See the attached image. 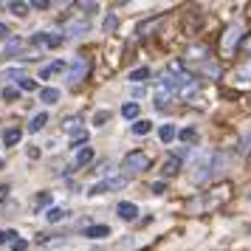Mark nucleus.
<instances>
[{
  "mask_svg": "<svg viewBox=\"0 0 251 251\" xmlns=\"http://www.w3.org/2000/svg\"><path fill=\"white\" fill-rule=\"evenodd\" d=\"M223 164V155L220 152H212V155H206L201 164H198V170H195V181H206V178H212L215 170Z\"/></svg>",
  "mask_w": 251,
  "mask_h": 251,
  "instance_id": "obj_1",
  "label": "nucleus"
},
{
  "mask_svg": "<svg viewBox=\"0 0 251 251\" xmlns=\"http://www.w3.org/2000/svg\"><path fill=\"white\" fill-rule=\"evenodd\" d=\"M122 167H125L127 172H141L150 167V155L147 152H141V150H133V152H127L125 161H122Z\"/></svg>",
  "mask_w": 251,
  "mask_h": 251,
  "instance_id": "obj_2",
  "label": "nucleus"
},
{
  "mask_svg": "<svg viewBox=\"0 0 251 251\" xmlns=\"http://www.w3.org/2000/svg\"><path fill=\"white\" fill-rule=\"evenodd\" d=\"M127 178H122V175H116V178H104V181L93 183L91 186V195H104V192H116V189H125Z\"/></svg>",
  "mask_w": 251,
  "mask_h": 251,
  "instance_id": "obj_3",
  "label": "nucleus"
},
{
  "mask_svg": "<svg viewBox=\"0 0 251 251\" xmlns=\"http://www.w3.org/2000/svg\"><path fill=\"white\" fill-rule=\"evenodd\" d=\"M88 71H91L88 57H76V59H74V65H71V71H68V82H79Z\"/></svg>",
  "mask_w": 251,
  "mask_h": 251,
  "instance_id": "obj_4",
  "label": "nucleus"
},
{
  "mask_svg": "<svg viewBox=\"0 0 251 251\" xmlns=\"http://www.w3.org/2000/svg\"><path fill=\"white\" fill-rule=\"evenodd\" d=\"M116 212H119V217H122V220H136V217H138V206L122 201V203L116 206Z\"/></svg>",
  "mask_w": 251,
  "mask_h": 251,
  "instance_id": "obj_5",
  "label": "nucleus"
},
{
  "mask_svg": "<svg viewBox=\"0 0 251 251\" xmlns=\"http://www.w3.org/2000/svg\"><path fill=\"white\" fill-rule=\"evenodd\" d=\"M82 144H88V130L71 127V147H82Z\"/></svg>",
  "mask_w": 251,
  "mask_h": 251,
  "instance_id": "obj_6",
  "label": "nucleus"
},
{
  "mask_svg": "<svg viewBox=\"0 0 251 251\" xmlns=\"http://www.w3.org/2000/svg\"><path fill=\"white\" fill-rule=\"evenodd\" d=\"M20 138H23V130L9 127V130L3 133V144H6V147H14V144H20Z\"/></svg>",
  "mask_w": 251,
  "mask_h": 251,
  "instance_id": "obj_7",
  "label": "nucleus"
},
{
  "mask_svg": "<svg viewBox=\"0 0 251 251\" xmlns=\"http://www.w3.org/2000/svg\"><path fill=\"white\" fill-rule=\"evenodd\" d=\"M85 237H91V240L110 237V228H107V226H88V228H85Z\"/></svg>",
  "mask_w": 251,
  "mask_h": 251,
  "instance_id": "obj_8",
  "label": "nucleus"
},
{
  "mask_svg": "<svg viewBox=\"0 0 251 251\" xmlns=\"http://www.w3.org/2000/svg\"><path fill=\"white\" fill-rule=\"evenodd\" d=\"M178 170H181V158H170V161H164L161 175H164V178H172V175H178Z\"/></svg>",
  "mask_w": 251,
  "mask_h": 251,
  "instance_id": "obj_9",
  "label": "nucleus"
},
{
  "mask_svg": "<svg viewBox=\"0 0 251 251\" xmlns=\"http://www.w3.org/2000/svg\"><path fill=\"white\" fill-rule=\"evenodd\" d=\"M68 217V209H59V206H54V209H48L46 220L48 223H59V220H65Z\"/></svg>",
  "mask_w": 251,
  "mask_h": 251,
  "instance_id": "obj_10",
  "label": "nucleus"
},
{
  "mask_svg": "<svg viewBox=\"0 0 251 251\" xmlns=\"http://www.w3.org/2000/svg\"><path fill=\"white\" fill-rule=\"evenodd\" d=\"M62 68H65V62H62V59H57V62H51V65H46V68L40 71V79H48L51 74H57V71H62Z\"/></svg>",
  "mask_w": 251,
  "mask_h": 251,
  "instance_id": "obj_11",
  "label": "nucleus"
},
{
  "mask_svg": "<svg viewBox=\"0 0 251 251\" xmlns=\"http://www.w3.org/2000/svg\"><path fill=\"white\" fill-rule=\"evenodd\" d=\"M46 125H48V113H37L34 119H31V125H28V130H31V133H37V130H43Z\"/></svg>",
  "mask_w": 251,
  "mask_h": 251,
  "instance_id": "obj_12",
  "label": "nucleus"
},
{
  "mask_svg": "<svg viewBox=\"0 0 251 251\" xmlns=\"http://www.w3.org/2000/svg\"><path fill=\"white\" fill-rule=\"evenodd\" d=\"M122 116H125L127 122H130V119H138V104L136 102H125L122 104Z\"/></svg>",
  "mask_w": 251,
  "mask_h": 251,
  "instance_id": "obj_13",
  "label": "nucleus"
},
{
  "mask_svg": "<svg viewBox=\"0 0 251 251\" xmlns=\"http://www.w3.org/2000/svg\"><path fill=\"white\" fill-rule=\"evenodd\" d=\"M150 130H152V122H147V119H138L136 125H133V133L136 136H147Z\"/></svg>",
  "mask_w": 251,
  "mask_h": 251,
  "instance_id": "obj_14",
  "label": "nucleus"
},
{
  "mask_svg": "<svg viewBox=\"0 0 251 251\" xmlns=\"http://www.w3.org/2000/svg\"><path fill=\"white\" fill-rule=\"evenodd\" d=\"M175 136L181 138L183 144H192L195 138H198V130H195V127H183L181 133H175Z\"/></svg>",
  "mask_w": 251,
  "mask_h": 251,
  "instance_id": "obj_15",
  "label": "nucleus"
},
{
  "mask_svg": "<svg viewBox=\"0 0 251 251\" xmlns=\"http://www.w3.org/2000/svg\"><path fill=\"white\" fill-rule=\"evenodd\" d=\"M40 99L48 102V104H54L59 99V91H57V88H43V91H40Z\"/></svg>",
  "mask_w": 251,
  "mask_h": 251,
  "instance_id": "obj_16",
  "label": "nucleus"
},
{
  "mask_svg": "<svg viewBox=\"0 0 251 251\" xmlns=\"http://www.w3.org/2000/svg\"><path fill=\"white\" fill-rule=\"evenodd\" d=\"M158 138L164 141V144H170L172 138H175V127H172V125H161V130H158Z\"/></svg>",
  "mask_w": 251,
  "mask_h": 251,
  "instance_id": "obj_17",
  "label": "nucleus"
},
{
  "mask_svg": "<svg viewBox=\"0 0 251 251\" xmlns=\"http://www.w3.org/2000/svg\"><path fill=\"white\" fill-rule=\"evenodd\" d=\"M91 161H93V147H82L79 155H76V164L85 167V164H91Z\"/></svg>",
  "mask_w": 251,
  "mask_h": 251,
  "instance_id": "obj_18",
  "label": "nucleus"
},
{
  "mask_svg": "<svg viewBox=\"0 0 251 251\" xmlns=\"http://www.w3.org/2000/svg\"><path fill=\"white\" fill-rule=\"evenodd\" d=\"M65 31H68V34H85V31H88V20H79V23H68V25H65Z\"/></svg>",
  "mask_w": 251,
  "mask_h": 251,
  "instance_id": "obj_19",
  "label": "nucleus"
},
{
  "mask_svg": "<svg viewBox=\"0 0 251 251\" xmlns=\"http://www.w3.org/2000/svg\"><path fill=\"white\" fill-rule=\"evenodd\" d=\"M144 79H150V68H136V71H130V82H144Z\"/></svg>",
  "mask_w": 251,
  "mask_h": 251,
  "instance_id": "obj_20",
  "label": "nucleus"
},
{
  "mask_svg": "<svg viewBox=\"0 0 251 251\" xmlns=\"http://www.w3.org/2000/svg\"><path fill=\"white\" fill-rule=\"evenodd\" d=\"M6 9L12 14H17V17H25V14H28V6H25V3H6Z\"/></svg>",
  "mask_w": 251,
  "mask_h": 251,
  "instance_id": "obj_21",
  "label": "nucleus"
},
{
  "mask_svg": "<svg viewBox=\"0 0 251 251\" xmlns=\"http://www.w3.org/2000/svg\"><path fill=\"white\" fill-rule=\"evenodd\" d=\"M62 43H65V34H48V40H46L48 48H59Z\"/></svg>",
  "mask_w": 251,
  "mask_h": 251,
  "instance_id": "obj_22",
  "label": "nucleus"
},
{
  "mask_svg": "<svg viewBox=\"0 0 251 251\" xmlns=\"http://www.w3.org/2000/svg\"><path fill=\"white\" fill-rule=\"evenodd\" d=\"M20 46H23V43H20V37H17V40H9V43H6V51H3V57H9V54H14V51H17Z\"/></svg>",
  "mask_w": 251,
  "mask_h": 251,
  "instance_id": "obj_23",
  "label": "nucleus"
},
{
  "mask_svg": "<svg viewBox=\"0 0 251 251\" xmlns=\"http://www.w3.org/2000/svg\"><path fill=\"white\" fill-rule=\"evenodd\" d=\"M51 203V192H40L37 195V209H46Z\"/></svg>",
  "mask_w": 251,
  "mask_h": 251,
  "instance_id": "obj_24",
  "label": "nucleus"
},
{
  "mask_svg": "<svg viewBox=\"0 0 251 251\" xmlns=\"http://www.w3.org/2000/svg\"><path fill=\"white\" fill-rule=\"evenodd\" d=\"M17 85H20V91H34V88H37V82H34V79H28V76H23V79L17 82Z\"/></svg>",
  "mask_w": 251,
  "mask_h": 251,
  "instance_id": "obj_25",
  "label": "nucleus"
},
{
  "mask_svg": "<svg viewBox=\"0 0 251 251\" xmlns=\"http://www.w3.org/2000/svg\"><path fill=\"white\" fill-rule=\"evenodd\" d=\"M104 122H110V113L107 110H99V113L93 116V125H104Z\"/></svg>",
  "mask_w": 251,
  "mask_h": 251,
  "instance_id": "obj_26",
  "label": "nucleus"
},
{
  "mask_svg": "<svg viewBox=\"0 0 251 251\" xmlns=\"http://www.w3.org/2000/svg\"><path fill=\"white\" fill-rule=\"evenodd\" d=\"M79 9H82V14H88V17H91V14H96L99 6H96V3H79Z\"/></svg>",
  "mask_w": 251,
  "mask_h": 251,
  "instance_id": "obj_27",
  "label": "nucleus"
},
{
  "mask_svg": "<svg viewBox=\"0 0 251 251\" xmlns=\"http://www.w3.org/2000/svg\"><path fill=\"white\" fill-rule=\"evenodd\" d=\"M17 96H20V91H17V88H3V99H9V102H14Z\"/></svg>",
  "mask_w": 251,
  "mask_h": 251,
  "instance_id": "obj_28",
  "label": "nucleus"
},
{
  "mask_svg": "<svg viewBox=\"0 0 251 251\" xmlns=\"http://www.w3.org/2000/svg\"><path fill=\"white\" fill-rule=\"evenodd\" d=\"M116 25H119V20H116L113 14H110V17H104V31H116Z\"/></svg>",
  "mask_w": 251,
  "mask_h": 251,
  "instance_id": "obj_29",
  "label": "nucleus"
},
{
  "mask_svg": "<svg viewBox=\"0 0 251 251\" xmlns=\"http://www.w3.org/2000/svg\"><path fill=\"white\" fill-rule=\"evenodd\" d=\"M46 40H48V34H43V31H40V34L31 37V46H46Z\"/></svg>",
  "mask_w": 251,
  "mask_h": 251,
  "instance_id": "obj_30",
  "label": "nucleus"
},
{
  "mask_svg": "<svg viewBox=\"0 0 251 251\" xmlns=\"http://www.w3.org/2000/svg\"><path fill=\"white\" fill-rule=\"evenodd\" d=\"M12 249H14V251H25V249H28V243H25V240H20V237H17V240H14V243H12Z\"/></svg>",
  "mask_w": 251,
  "mask_h": 251,
  "instance_id": "obj_31",
  "label": "nucleus"
},
{
  "mask_svg": "<svg viewBox=\"0 0 251 251\" xmlns=\"http://www.w3.org/2000/svg\"><path fill=\"white\" fill-rule=\"evenodd\" d=\"M164 189H167V183H164V181L152 183V195H161V192H164Z\"/></svg>",
  "mask_w": 251,
  "mask_h": 251,
  "instance_id": "obj_32",
  "label": "nucleus"
},
{
  "mask_svg": "<svg viewBox=\"0 0 251 251\" xmlns=\"http://www.w3.org/2000/svg\"><path fill=\"white\" fill-rule=\"evenodd\" d=\"M48 6H51L48 0H34V3H31V9H48Z\"/></svg>",
  "mask_w": 251,
  "mask_h": 251,
  "instance_id": "obj_33",
  "label": "nucleus"
},
{
  "mask_svg": "<svg viewBox=\"0 0 251 251\" xmlns=\"http://www.w3.org/2000/svg\"><path fill=\"white\" fill-rule=\"evenodd\" d=\"M6 37H9V25L0 23V40H6Z\"/></svg>",
  "mask_w": 251,
  "mask_h": 251,
  "instance_id": "obj_34",
  "label": "nucleus"
},
{
  "mask_svg": "<svg viewBox=\"0 0 251 251\" xmlns=\"http://www.w3.org/2000/svg\"><path fill=\"white\" fill-rule=\"evenodd\" d=\"M6 198H9V186H0V203H3Z\"/></svg>",
  "mask_w": 251,
  "mask_h": 251,
  "instance_id": "obj_35",
  "label": "nucleus"
},
{
  "mask_svg": "<svg viewBox=\"0 0 251 251\" xmlns=\"http://www.w3.org/2000/svg\"><path fill=\"white\" fill-rule=\"evenodd\" d=\"M240 46L246 48V51H251V40H249V43H240Z\"/></svg>",
  "mask_w": 251,
  "mask_h": 251,
  "instance_id": "obj_36",
  "label": "nucleus"
},
{
  "mask_svg": "<svg viewBox=\"0 0 251 251\" xmlns=\"http://www.w3.org/2000/svg\"><path fill=\"white\" fill-rule=\"evenodd\" d=\"M3 243H6V231H0V246H3Z\"/></svg>",
  "mask_w": 251,
  "mask_h": 251,
  "instance_id": "obj_37",
  "label": "nucleus"
},
{
  "mask_svg": "<svg viewBox=\"0 0 251 251\" xmlns=\"http://www.w3.org/2000/svg\"><path fill=\"white\" fill-rule=\"evenodd\" d=\"M249 234H251V226H249Z\"/></svg>",
  "mask_w": 251,
  "mask_h": 251,
  "instance_id": "obj_38",
  "label": "nucleus"
},
{
  "mask_svg": "<svg viewBox=\"0 0 251 251\" xmlns=\"http://www.w3.org/2000/svg\"><path fill=\"white\" fill-rule=\"evenodd\" d=\"M0 167H3V161H0Z\"/></svg>",
  "mask_w": 251,
  "mask_h": 251,
  "instance_id": "obj_39",
  "label": "nucleus"
},
{
  "mask_svg": "<svg viewBox=\"0 0 251 251\" xmlns=\"http://www.w3.org/2000/svg\"><path fill=\"white\" fill-rule=\"evenodd\" d=\"M249 161H251V155H249Z\"/></svg>",
  "mask_w": 251,
  "mask_h": 251,
  "instance_id": "obj_40",
  "label": "nucleus"
}]
</instances>
